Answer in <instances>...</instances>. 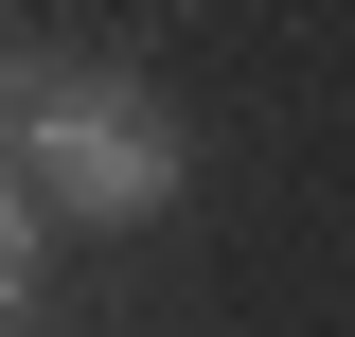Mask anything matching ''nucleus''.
Wrapping results in <instances>:
<instances>
[{"label":"nucleus","instance_id":"obj_1","mask_svg":"<svg viewBox=\"0 0 355 337\" xmlns=\"http://www.w3.org/2000/svg\"><path fill=\"white\" fill-rule=\"evenodd\" d=\"M36 196L53 213H89V231H125V213H160L178 178H196V142H178V107L160 89H125V71H53V107H36Z\"/></svg>","mask_w":355,"mask_h":337},{"label":"nucleus","instance_id":"obj_2","mask_svg":"<svg viewBox=\"0 0 355 337\" xmlns=\"http://www.w3.org/2000/svg\"><path fill=\"white\" fill-rule=\"evenodd\" d=\"M18 302H36V196L0 178V320H18Z\"/></svg>","mask_w":355,"mask_h":337},{"label":"nucleus","instance_id":"obj_3","mask_svg":"<svg viewBox=\"0 0 355 337\" xmlns=\"http://www.w3.org/2000/svg\"><path fill=\"white\" fill-rule=\"evenodd\" d=\"M36 107H53V71H36V53H0V142H36Z\"/></svg>","mask_w":355,"mask_h":337}]
</instances>
